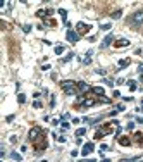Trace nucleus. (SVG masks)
Returning a JSON list of instances; mask_svg holds the SVG:
<instances>
[{
  "label": "nucleus",
  "mask_w": 143,
  "mask_h": 162,
  "mask_svg": "<svg viewBox=\"0 0 143 162\" xmlns=\"http://www.w3.org/2000/svg\"><path fill=\"white\" fill-rule=\"evenodd\" d=\"M60 88L64 90L66 95H78V83L74 81H60Z\"/></svg>",
  "instance_id": "nucleus-1"
},
{
  "label": "nucleus",
  "mask_w": 143,
  "mask_h": 162,
  "mask_svg": "<svg viewBox=\"0 0 143 162\" xmlns=\"http://www.w3.org/2000/svg\"><path fill=\"white\" fill-rule=\"evenodd\" d=\"M129 23L131 24H143V11H136L129 17Z\"/></svg>",
  "instance_id": "nucleus-2"
},
{
  "label": "nucleus",
  "mask_w": 143,
  "mask_h": 162,
  "mask_svg": "<svg viewBox=\"0 0 143 162\" xmlns=\"http://www.w3.org/2000/svg\"><path fill=\"white\" fill-rule=\"evenodd\" d=\"M40 136H41V129L40 128H33V129L29 131V134H28V140L29 141H36Z\"/></svg>",
  "instance_id": "nucleus-3"
},
{
  "label": "nucleus",
  "mask_w": 143,
  "mask_h": 162,
  "mask_svg": "<svg viewBox=\"0 0 143 162\" xmlns=\"http://www.w3.org/2000/svg\"><path fill=\"white\" fill-rule=\"evenodd\" d=\"M67 40L71 41V43H78V40H79V35H78V31H73V29H67Z\"/></svg>",
  "instance_id": "nucleus-4"
},
{
  "label": "nucleus",
  "mask_w": 143,
  "mask_h": 162,
  "mask_svg": "<svg viewBox=\"0 0 143 162\" xmlns=\"http://www.w3.org/2000/svg\"><path fill=\"white\" fill-rule=\"evenodd\" d=\"M93 150H95V148H93V143L90 141V143L83 145V148H81V155H83V157H86V155H90V154H92Z\"/></svg>",
  "instance_id": "nucleus-5"
},
{
  "label": "nucleus",
  "mask_w": 143,
  "mask_h": 162,
  "mask_svg": "<svg viewBox=\"0 0 143 162\" xmlns=\"http://www.w3.org/2000/svg\"><path fill=\"white\" fill-rule=\"evenodd\" d=\"M92 28L90 24H85V23H78L76 24V29H78V33H86L88 29Z\"/></svg>",
  "instance_id": "nucleus-6"
},
{
  "label": "nucleus",
  "mask_w": 143,
  "mask_h": 162,
  "mask_svg": "<svg viewBox=\"0 0 143 162\" xmlns=\"http://www.w3.org/2000/svg\"><path fill=\"white\" fill-rule=\"evenodd\" d=\"M90 90H92V88L88 86V85H86L85 81H79V83H78V92H79V93H85V92H90Z\"/></svg>",
  "instance_id": "nucleus-7"
},
{
  "label": "nucleus",
  "mask_w": 143,
  "mask_h": 162,
  "mask_svg": "<svg viewBox=\"0 0 143 162\" xmlns=\"http://www.w3.org/2000/svg\"><path fill=\"white\" fill-rule=\"evenodd\" d=\"M112 41H114V36H112V35H107L105 38H103V41H102V45H100V47H102V48H107Z\"/></svg>",
  "instance_id": "nucleus-8"
},
{
  "label": "nucleus",
  "mask_w": 143,
  "mask_h": 162,
  "mask_svg": "<svg viewBox=\"0 0 143 162\" xmlns=\"http://www.w3.org/2000/svg\"><path fill=\"white\" fill-rule=\"evenodd\" d=\"M52 14H53L52 9H45V11H38V12H36L38 17H47V16H52Z\"/></svg>",
  "instance_id": "nucleus-9"
},
{
  "label": "nucleus",
  "mask_w": 143,
  "mask_h": 162,
  "mask_svg": "<svg viewBox=\"0 0 143 162\" xmlns=\"http://www.w3.org/2000/svg\"><path fill=\"white\" fill-rule=\"evenodd\" d=\"M95 102H97L95 98H85L81 105H83V107H92V105H95Z\"/></svg>",
  "instance_id": "nucleus-10"
},
{
  "label": "nucleus",
  "mask_w": 143,
  "mask_h": 162,
  "mask_svg": "<svg viewBox=\"0 0 143 162\" xmlns=\"http://www.w3.org/2000/svg\"><path fill=\"white\" fill-rule=\"evenodd\" d=\"M105 134H107V129H98L97 133H95V140H100V138H103V136H105Z\"/></svg>",
  "instance_id": "nucleus-11"
},
{
  "label": "nucleus",
  "mask_w": 143,
  "mask_h": 162,
  "mask_svg": "<svg viewBox=\"0 0 143 162\" xmlns=\"http://www.w3.org/2000/svg\"><path fill=\"white\" fill-rule=\"evenodd\" d=\"M114 45L115 47H128V45H129V40H115Z\"/></svg>",
  "instance_id": "nucleus-12"
},
{
  "label": "nucleus",
  "mask_w": 143,
  "mask_h": 162,
  "mask_svg": "<svg viewBox=\"0 0 143 162\" xmlns=\"http://www.w3.org/2000/svg\"><path fill=\"white\" fill-rule=\"evenodd\" d=\"M92 92H93V93H97L98 97H103V88H100V86H95V88H92Z\"/></svg>",
  "instance_id": "nucleus-13"
},
{
  "label": "nucleus",
  "mask_w": 143,
  "mask_h": 162,
  "mask_svg": "<svg viewBox=\"0 0 143 162\" xmlns=\"http://www.w3.org/2000/svg\"><path fill=\"white\" fill-rule=\"evenodd\" d=\"M11 157H12V160H16V162H21V160H23V157L19 155L17 152H12V154H11Z\"/></svg>",
  "instance_id": "nucleus-14"
},
{
  "label": "nucleus",
  "mask_w": 143,
  "mask_h": 162,
  "mask_svg": "<svg viewBox=\"0 0 143 162\" xmlns=\"http://www.w3.org/2000/svg\"><path fill=\"white\" fill-rule=\"evenodd\" d=\"M64 50H66V48H64V45H55V53H57V55H62Z\"/></svg>",
  "instance_id": "nucleus-15"
},
{
  "label": "nucleus",
  "mask_w": 143,
  "mask_h": 162,
  "mask_svg": "<svg viewBox=\"0 0 143 162\" xmlns=\"http://www.w3.org/2000/svg\"><path fill=\"white\" fill-rule=\"evenodd\" d=\"M17 102H19V104H24V102H26V95H24V93H19V95H17Z\"/></svg>",
  "instance_id": "nucleus-16"
},
{
  "label": "nucleus",
  "mask_w": 143,
  "mask_h": 162,
  "mask_svg": "<svg viewBox=\"0 0 143 162\" xmlns=\"http://www.w3.org/2000/svg\"><path fill=\"white\" fill-rule=\"evenodd\" d=\"M59 14L62 16V19H64V24H66V23H67V21H66V17H67V12H66V9H59Z\"/></svg>",
  "instance_id": "nucleus-17"
},
{
  "label": "nucleus",
  "mask_w": 143,
  "mask_h": 162,
  "mask_svg": "<svg viewBox=\"0 0 143 162\" xmlns=\"http://www.w3.org/2000/svg\"><path fill=\"white\" fill-rule=\"evenodd\" d=\"M128 64H129V59H122V60H119V67L122 69V67H126Z\"/></svg>",
  "instance_id": "nucleus-18"
},
{
  "label": "nucleus",
  "mask_w": 143,
  "mask_h": 162,
  "mask_svg": "<svg viewBox=\"0 0 143 162\" xmlns=\"http://www.w3.org/2000/svg\"><path fill=\"white\" fill-rule=\"evenodd\" d=\"M85 133H86V128H79V129L76 131V136H78V138H81V136H83Z\"/></svg>",
  "instance_id": "nucleus-19"
},
{
  "label": "nucleus",
  "mask_w": 143,
  "mask_h": 162,
  "mask_svg": "<svg viewBox=\"0 0 143 162\" xmlns=\"http://www.w3.org/2000/svg\"><path fill=\"white\" fill-rule=\"evenodd\" d=\"M73 57H74V53H73V52H71V53H67V55H66V57L62 59V62H69V60H71Z\"/></svg>",
  "instance_id": "nucleus-20"
},
{
  "label": "nucleus",
  "mask_w": 143,
  "mask_h": 162,
  "mask_svg": "<svg viewBox=\"0 0 143 162\" xmlns=\"http://www.w3.org/2000/svg\"><path fill=\"white\" fill-rule=\"evenodd\" d=\"M121 16H122V11H115V12H112V17H114V19H119Z\"/></svg>",
  "instance_id": "nucleus-21"
},
{
  "label": "nucleus",
  "mask_w": 143,
  "mask_h": 162,
  "mask_svg": "<svg viewBox=\"0 0 143 162\" xmlns=\"http://www.w3.org/2000/svg\"><path fill=\"white\" fill-rule=\"evenodd\" d=\"M119 143L121 145H129V140L128 138H119Z\"/></svg>",
  "instance_id": "nucleus-22"
},
{
  "label": "nucleus",
  "mask_w": 143,
  "mask_h": 162,
  "mask_svg": "<svg viewBox=\"0 0 143 162\" xmlns=\"http://www.w3.org/2000/svg\"><path fill=\"white\" fill-rule=\"evenodd\" d=\"M129 90H131V92L136 90V83H135V81H129Z\"/></svg>",
  "instance_id": "nucleus-23"
},
{
  "label": "nucleus",
  "mask_w": 143,
  "mask_h": 162,
  "mask_svg": "<svg viewBox=\"0 0 143 162\" xmlns=\"http://www.w3.org/2000/svg\"><path fill=\"white\" fill-rule=\"evenodd\" d=\"M33 107H34V109H40V107H41V102H40V100H34V102H33Z\"/></svg>",
  "instance_id": "nucleus-24"
},
{
  "label": "nucleus",
  "mask_w": 143,
  "mask_h": 162,
  "mask_svg": "<svg viewBox=\"0 0 143 162\" xmlns=\"http://www.w3.org/2000/svg\"><path fill=\"white\" fill-rule=\"evenodd\" d=\"M110 26H112V24H107V23H105V24H102L100 28H102V29H105V31H109V29H110Z\"/></svg>",
  "instance_id": "nucleus-25"
},
{
  "label": "nucleus",
  "mask_w": 143,
  "mask_h": 162,
  "mask_svg": "<svg viewBox=\"0 0 143 162\" xmlns=\"http://www.w3.org/2000/svg\"><path fill=\"white\" fill-rule=\"evenodd\" d=\"M23 29H24V33H29V31H31V26H29V24H24Z\"/></svg>",
  "instance_id": "nucleus-26"
},
{
  "label": "nucleus",
  "mask_w": 143,
  "mask_h": 162,
  "mask_svg": "<svg viewBox=\"0 0 143 162\" xmlns=\"http://www.w3.org/2000/svg\"><path fill=\"white\" fill-rule=\"evenodd\" d=\"M50 107H55V97L53 95L50 97Z\"/></svg>",
  "instance_id": "nucleus-27"
},
{
  "label": "nucleus",
  "mask_w": 143,
  "mask_h": 162,
  "mask_svg": "<svg viewBox=\"0 0 143 162\" xmlns=\"http://www.w3.org/2000/svg\"><path fill=\"white\" fill-rule=\"evenodd\" d=\"M53 136H55V134H53ZM55 138H57L60 143H64V141H66V136H55Z\"/></svg>",
  "instance_id": "nucleus-28"
},
{
  "label": "nucleus",
  "mask_w": 143,
  "mask_h": 162,
  "mask_svg": "<svg viewBox=\"0 0 143 162\" xmlns=\"http://www.w3.org/2000/svg\"><path fill=\"white\" fill-rule=\"evenodd\" d=\"M140 134L141 133H135V140H136V141H141V136H140Z\"/></svg>",
  "instance_id": "nucleus-29"
},
{
  "label": "nucleus",
  "mask_w": 143,
  "mask_h": 162,
  "mask_svg": "<svg viewBox=\"0 0 143 162\" xmlns=\"http://www.w3.org/2000/svg\"><path fill=\"white\" fill-rule=\"evenodd\" d=\"M103 83H105V85H109V86H114V83H112L110 79H103Z\"/></svg>",
  "instance_id": "nucleus-30"
},
{
  "label": "nucleus",
  "mask_w": 143,
  "mask_h": 162,
  "mask_svg": "<svg viewBox=\"0 0 143 162\" xmlns=\"http://www.w3.org/2000/svg\"><path fill=\"white\" fill-rule=\"evenodd\" d=\"M100 150H102V152H107V150H109V147H107V145H102V147H100Z\"/></svg>",
  "instance_id": "nucleus-31"
},
{
  "label": "nucleus",
  "mask_w": 143,
  "mask_h": 162,
  "mask_svg": "<svg viewBox=\"0 0 143 162\" xmlns=\"http://www.w3.org/2000/svg\"><path fill=\"white\" fill-rule=\"evenodd\" d=\"M41 69H43V71H48V69H50V66H48V64H45V66H41Z\"/></svg>",
  "instance_id": "nucleus-32"
},
{
  "label": "nucleus",
  "mask_w": 143,
  "mask_h": 162,
  "mask_svg": "<svg viewBox=\"0 0 143 162\" xmlns=\"http://www.w3.org/2000/svg\"><path fill=\"white\" fill-rule=\"evenodd\" d=\"M79 162H97V160H93V159H83V160H79Z\"/></svg>",
  "instance_id": "nucleus-33"
},
{
  "label": "nucleus",
  "mask_w": 143,
  "mask_h": 162,
  "mask_svg": "<svg viewBox=\"0 0 143 162\" xmlns=\"http://www.w3.org/2000/svg\"><path fill=\"white\" fill-rule=\"evenodd\" d=\"M124 110V105H117V112H122Z\"/></svg>",
  "instance_id": "nucleus-34"
},
{
  "label": "nucleus",
  "mask_w": 143,
  "mask_h": 162,
  "mask_svg": "<svg viewBox=\"0 0 143 162\" xmlns=\"http://www.w3.org/2000/svg\"><path fill=\"white\" fill-rule=\"evenodd\" d=\"M138 73H141V74H143V64H140V66H138Z\"/></svg>",
  "instance_id": "nucleus-35"
},
{
  "label": "nucleus",
  "mask_w": 143,
  "mask_h": 162,
  "mask_svg": "<svg viewBox=\"0 0 143 162\" xmlns=\"http://www.w3.org/2000/svg\"><path fill=\"white\" fill-rule=\"evenodd\" d=\"M73 122H74V124H79V122H81V119H78V117H74V119H73Z\"/></svg>",
  "instance_id": "nucleus-36"
},
{
  "label": "nucleus",
  "mask_w": 143,
  "mask_h": 162,
  "mask_svg": "<svg viewBox=\"0 0 143 162\" xmlns=\"http://www.w3.org/2000/svg\"><path fill=\"white\" fill-rule=\"evenodd\" d=\"M69 128V122H62V129H67Z\"/></svg>",
  "instance_id": "nucleus-37"
},
{
  "label": "nucleus",
  "mask_w": 143,
  "mask_h": 162,
  "mask_svg": "<svg viewBox=\"0 0 143 162\" xmlns=\"http://www.w3.org/2000/svg\"><path fill=\"white\" fill-rule=\"evenodd\" d=\"M12 119H14V116H7V117H5V121H7V122H11Z\"/></svg>",
  "instance_id": "nucleus-38"
},
{
  "label": "nucleus",
  "mask_w": 143,
  "mask_h": 162,
  "mask_svg": "<svg viewBox=\"0 0 143 162\" xmlns=\"http://www.w3.org/2000/svg\"><path fill=\"white\" fill-rule=\"evenodd\" d=\"M136 110H143V100H141V107H140V109H136Z\"/></svg>",
  "instance_id": "nucleus-39"
},
{
  "label": "nucleus",
  "mask_w": 143,
  "mask_h": 162,
  "mask_svg": "<svg viewBox=\"0 0 143 162\" xmlns=\"http://www.w3.org/2000/svg\"><path fill=\"white\" fill-rule=\"evenodd\" d=\"M138 122H143V117H140V119H138Z\"/></svg>",
  "instance_id": "nucleus-40"
},
{
  "label": "nucleus",
  "mask_w": 143,
  "mask_h": 162,
  "mask_svg": "<svg viewBox=\"0 0 143 162\" xmlns=\"http://www.w3.org/2000/svg\"><path fill=\"white\" fill-rule=\"evenodd\" d=\"M102 162H110V160H109V159H103V160H102Z\"/></svg>",
  "instance_id": "nucleus-41"
}]
</instances>
